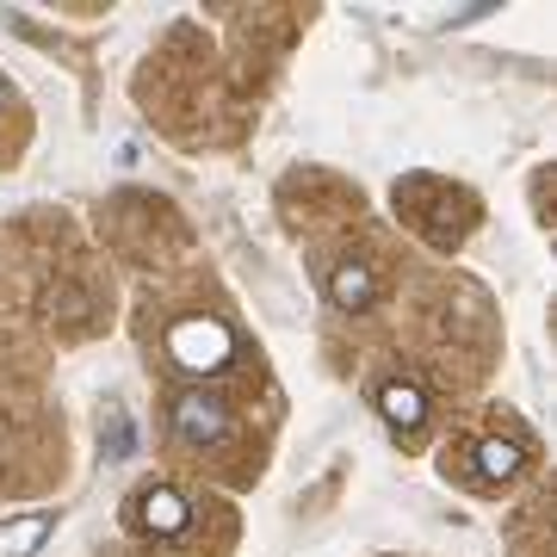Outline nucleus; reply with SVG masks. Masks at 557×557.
I'll list each match as a JSON object with an SVG mask.
<instances>
[{
  "mask_svg": "<svg viewBox=\"0 0 557 557\" xmlns=\"http://www.w3.org/2000/svg\"><path fill=\"white\" fill-rule=\"evenodd\" d=\"M502 428H490V434L465 453V465H458V478L471 483V490H502V483H515L520 471H527V434L520 428H508L515 416H496Z\"/></svg>",
  "mask_w": 557,
  "mask_h": 557,
  "instance_id": "nucleus-2",
  "label": "nucleus"
},
{
  "mask_svg": "<svg viewBox=\"0 0 557 557\" xmlns=\"http://www.w3.org/2000/svg\"><path fill=\"white\" fill-rule=\"evenodd\" d=\"M379 409H384V421H391L397 434H416L421 421H428V397H421L409 379H384L379 384Z\"/></svg>",
  "mask_w": 557,
  "mask_h": 557,
  "instance_id": "nucleus-5",
  "label": "nucleus"
},
{
  "mask_svg": "<svg viewBox=\"0 0 557 557\" xmlns=\"http://www.w3.org/2000/svg\"><path fill=\"white\" fill-rule=\"evenodd\" d=\"M50 533H57V515H25V520H7V527H0V557H32Z\"/></svg>",
  "mask_w": 557,
  "mask_h": 557,
  "instance_id": "nucleus-6",
  "label": "nucleus"
},
{
  "mask_svg": "<svg viewBox=\"0 0 557 557\" xmlns=\"http://www.w3.org/2000/svg\"><path fill=\"white\" fill-rule=\"evenodd\" d=\"M131 515H137L143 533L156 539H180L186 533V520H193V508H186V496H180L174 483H149L137 502H131Z\"/></svg>",
  "mask_w": 557,
  "mask_h": 557,
  "instance_id": "nucleus-4",
  "label": "nucleus"
},
{
  "mask_svg": "<svg viewBox=\"0 0 557 557\" xmlns=\"http://www.w3.org/2000/svg\"><path fill=\"white\" fill-rule=\"evenodd\" d=\"M230 434H236V421H230L223 397H211V391H186V397H174V440L199 446V453H218Z\"/></svg>",
  "mask_w": 557,
  "mask_h": 557,
  "instance_id": "nucleus-3",
  "label": "nucleus"
},
{
  "mask_svg": "<svg viewBox=\"0 0 557 557\" xmlns=\"http://www.w3.org/2000/svg\"><path fill=\"white\" fill-rule=\"evenodd\" d=\"M161 341H168V359H174L186 379H211V372H223L236 359V329L223 317H199V310L174 317L161 329Z\"/></svg>",
  "mask_w": 557,
  "mask_h": 557,
  "instance_id": "nucleus-1",
  "label": "nucleus"
}]
</instances>
